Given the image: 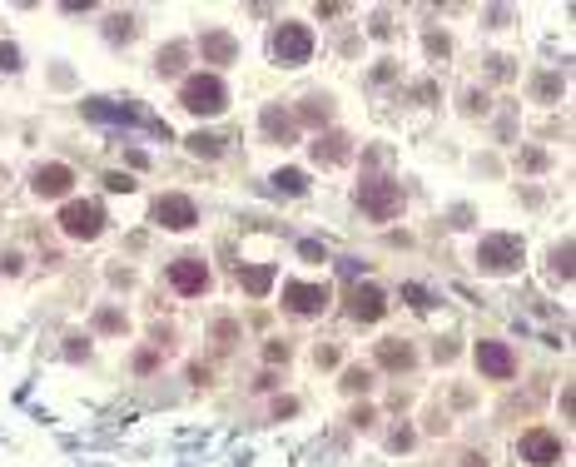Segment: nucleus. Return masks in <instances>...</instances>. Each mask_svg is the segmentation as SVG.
Here are the masks:
<instances>
[{
    "mask_svg": "<svg viewBox=\"0 0 576 467\" xmlns=\"http://www.w3.org/2000/svg\"><path fill=\"white\" fill-rule=\"evenodd\" d=\"M179 100H184L189 114H219L228 104V90H224L219 75H189L184 90H179Z\"/></svg>",
    "mask_w": 576,
    "mask_h": 467,
    "instance_id": "nucleus-1",
    "label": "nucleus"
},
{
    "mask_svg": "<svg viewBox=\"0 0 576 467\" xmlns=\"http://www.w3.org/2000/svg\"><path fill=\"white\" fill-rule=\"evenodd\" d=\"M358 204H363L378 224H388V219L402 209V184H392V180H363V184H358Z\"/></svg>",
    "mask_w": 576,
    "mask_h": 467,
    "instance_id": "nucleus-2",
    "label": "nucleus"
},
{
    "mask_svg": "<svg viewBox=\"0 0 576 467\" xmlns=\"http://www.w3.org/2000/svg\"><path fill=\"white\" fill-rule=\"evenodd\" d=\"M273 55H278L283 65H303L308 55H313V35H308V25L283 20V25L273 30Z\"/></svg>",
    "mask_w": 576,
    "mask_h": 467,
    "instance_id": "nucleus-3",
    "label": "nucleus"
},
{
    "mask_svg": "<svg viewBox=\"0 0 576 467\" xmlns=\"http://www.w3.org/2000/svg\"><path fill=\"white\" fill-rule=\"evenodd\" d=\"M477 259H482V269L507 273V269L522 264V239H512V234H487L482 249H477Z\"/></svg>",
    "mask_w": 576,
    "mask_h": 467,
    "instance_id": "nucleus-4",
    "label": "nucleus"
},
{
    "mask_svg": "<svg viewBox=\"0 0 576 467\" xmlns=\"http://www.w3.org/2000/svg\"><path fill=\"white\" fill-rule=\"evenodd\" d=\"M100 224H104L100 204L75 199V204H65V209H60V229L70 234V239H95V234H100Z\"/></svg>",
    "mask_w": 576,
    "mask_h": 467,
    "instance_id": "nucleus-5",
    "label": "nucleus"
},
{
    "mask_svg": "<svg viewBox=\"0 0 576 467\" xmlns=\"http://www.w3.org/2000/svg\"><path fill=\"white\" fill-rule=\"evenodd\" d=\"M154 219H159L164 229H194V224H199V209H194V199H184V194H164V199H154Z\"/></svg>",
    "mask_w": 576,
    "mask_h": 467,
    "instance_id": "nucleus-6",
    "label": "nucleus"
},
{
    "mask_svg": "<svg viewBox=\"0 0 576 467\" xmlns=\"http://www.w3.org/2000/svg\"><path fill=\"white\" fill-rule=\"evenodd\" d=\"M516 452H522V462H561V438L547 428H532V433H522Z\"/></svg>",
    "mask_w": 576,
    "mask_h": 467,
    "instance_id": "nucleus-7",
    "label": "nucleus"
},
{
    "mask_svg": "<svg viewBox=\"0 0 576 467\" xmlns=\"http://www.w3.org/2000/svg\"><path fill=\"white\" fill-rule=\"evenodd\" d=\"M283 304L294 313H318L328 304V283H283Z\"/></svg>",
    "mask_w": 576,
    "mask_h": 467,
    "instance_id": "nucleus-8",
    "label": "nucleus"
},
{
    "mask_svg": "<svg viewBox=\"0 0 576 467\" xmlns=\"http://www.w3.org/2000/svg\"><path fill=\"white\" fill-rule=\"evenodd\" d=\"M477 368L487 378H512L516 373V358H512L507 343H477Z\"/></svg>",
    "mask_w": 576,
    "mask_h": 467,
    "instance_id": "nucleus-9",
    "label": "nucleus"
},
{
    "mask_svg": "<svg viewBox=\"0 0 576 467\" xmlns=\"http://www.w3.org/2000/svg\"><path fill=\"white\" fill-rule=\"evenodd\" d=\"M169 283H174L179 294H204V288H209V269L199 259H179V264H169Z\"/></svg>",
    "mask_w": 576,
    "mask_h": 467,
    "instance_id": "nucleus-10",
    "label": "nucleus"
},
{
    "mask_svg": "<svg viewBox=\"0 0 576 467\" xmlns=\"http://www.w3.org/2000/svg\"><path fill=\"white\" fill-rule=\"evenodd\" d=\"M348 304H353V318H363V323H378V318L388 313L383 288H373V283H358L353 294H348Z\"/></svg>",
    "mask_w": 576,
    "mask_h": 467,
    "instance_id": "nucleus-11",
    "label": "nucleus"
},
{
    "mask_svg": "<svg viewBox=\"0 0 576 467\" xmlns=\"http://www.w3.org/2000/svg\"><path fill=\"white\" fill-rule=\"evenodd\" d=\"M70 184H75V174L65 164H40L35 169V194H45V199H60Z\"/></svg>",
    "mask_w": 576,
    "mask_h": 467,
    "instance_id": "nucleus-12",
    "label": "nucleus"
},
{
    "mask_svg": "<svg viewBox=\"0 0 576 467\" xmlns=\"http://www.w3.org/2000/svg\"><path fill=\"white\" fill-rule=\"evenodd\" d=\"M199 50H204L209 65H228V60L239 55V45H234V35H228V30H209V35L199 40Z\"/></svg>",
    "mask_w": 576,
    "mask_h": 467,
    "instance_id": "nucleus-13",
    "label": "nucleus"
},
{
    "mask_svg": "<svg viewBox=\"0 0 576 467\" xmlns=\"http://www.w3.org/2000/svg\"><path fill=\"white\" fill-rule=\"evenodd\" d=\"M378 363L392 368V373H402V368H413V348L397 343V338H388V343H378Z\"/></svg>",
    "mask_w": 576,
    "mask_h": 467,
    "instance_id": "nucleus-14",
    "label": "nucleus"
},
{
    "mask_svg": "<svg viewBox=\"0 0 576 467\" xmlns=\"http://www.w3.org/2000/svg\"><path fill=\"white\" fill-rule=\"evenodd\" d=\"M313 159H318V164H343V159H348V140H343V135L318 140V144H313Z\"/></svg>",
    "mask_w": 576,
    "mask_h": 467,
    "instance_id": "nucleus-15",
    "label": "nucleus"
},
{
    "mask_svg": "<svg viewBox=\"0 0 576 467\" xmlns=\"http://www.w3.org/2000/svg\"><path fill=\"white\" fill-rule=\"evenodd\" d=\"M239 278H244V288H249V294L259 299V294H268V283H273V269H268V264H259V269H244Z\"/></svg>",
    "mask_w": 576,
    "mask_h": 467,
    "instance_id": "nucleus-16",
    "label": "nucleus"
},
{
    "mask_svg": "<svg viewBox=\"0 0 576 467\" xmlns=\"http://www.w3.org/2000/svg\"><path fill=\"white\" fill-rule=\"evenodd\" d=\"M263 130H268L273 140H283V144L294 140V120H288V114H278V109H268V114H263Z\"/></svg>",
    "mask_w": 576,
    "mask_h": 467,
    "instance_id": "nucleus-17",
    "label": "nucleus"
},
{
    "mask_svg": "<svg viewBox=\"0 0 576 467\" xmlns=\"http://www.w3.org/2000/svg\"><path fill=\"white\" fill-rule=\"evenodd\" d=\"M273 184H278L283 194H303V189H308V180H303V169H278V174H273Z\"/></svg>",
    "mask_w": 576,
    "mask_h": 467,
    "instance_id": "nucleus-18",
    "label": "nucleus"
},
{
    "mask_svg": "<svg viewBox=\"0 0 576 467\" xmlns=\"http://www.w3.org/2000/svg\"><path fill=\"white\" fill-rule=\"evenodd\" d=\"M184 55H189L184 45H164V50H159V70H164V75H174V70H184Z\"/></svg>",
    "mask_w": 576,
    "mask_h": 467,
    "instance_id": "nucleus-19",
    "label": "nucleus"
},
{
    "mask_svg": "<svg viewBox=\"0 0 576 467\" xmlns=\"http://www.w3.org/2000/svg\"><path fill=\"white\" fill-rule=\"evenodd\" d=\"M343 388H348V393H368L373 388V373L368 368H348V373H343Z\"/></svg>",
    "mask_w": 576,
    "mask_h": 467,
    "instance_id": "nucleus-20",
    "label": "nucleus"
},
{
    "mask_svg": "<svg viewBox=\"0 0 576 467\" xmlns=\"http://www.w3.org/2000/svg\"><path fill=\"white\" fill-rule=\"evenodd\" d=\"M189 149H194V154H204V159H214V154H219L224 144H219L214 135H189Z\"/></svg>",
    "mask_w": 576,
    "mask_h": 467,
    "instance_id": "nucleus-21",
    "label": "nucleus"
},
{
    "mask_svg": "<svg viewBox=\"0 0 576 467\" xmlns=\"http://www.w3.org/2000/svg\"><path fill=\"white\" fill-rule=\"evenodd\" d=\"M104 189H109V194H130V189H135V180H130V174H109Z\"/></svg>",
    "mask_w": 576,
    "mask_h": 467,
    "instance_id": "nucleus-22",
    "label": "nucleus"
},
{
    "mask_svg": "<svg viewBox=\"0 0 576 467\" xmlns=\"http://www.w3.org/2000/svg\"><path fill=\"white\" fill-rule=\"evenodd\" d=\"M402 299H408L413 309H432V304H427V288H418V283H408V288H402Z\"/></svg>",
    "mask_w": 576,
    "mask_h": 467,
    "instance_id": "nucleus-23",
    "label": "nucleus"
},
{
    "mask_svg": "<svg viewBox=\"0 0 576 467\" xmlns=\"http://www.w3.org/2000/svg\"><path fill=\"white\" fill-rule=\"evenodd\" d=\"M303 120H313V125L328 120V100H308V104H303Z\"/></svg>",
    "mask_w": 576,
    "mask_h": 467,
    "instance_id": "nucleus-24",
    "label": "nucleus"
},
{
    "mask_svg": "<svg viewBox=\"0 0 576 467\" xmlns=\"http://www.w3.org/2000/svg\"><path fill=\"white\" fill-rule=\"evenodd\" d=\"M0 273H20V254H15V249L0 254Z\"/></svg>",
    "mask_w": 576,
    "mask_h": 467,
    "instance_id": "nucleus-25",
    "label": "nucleus"
},
{
    "mask_svg": "<svg viewBox=\"0 0 576 467\" xmlns=\"http://www.w3.org/2000/svg\"><path fill=\"white\" fill-rule=\"evenodd\" d=\"M0 65L15 70V65H20V50H15V45H0Z\"/></svg>",
    "mask_w": 576,
    "mask_h": 467,
    "instance_id": "nucleus-26",
    "label": "nucleus"
},
{
    "mask_svg": "<svg viewBox=\"0 0 576 467\" xmlns=\"http://www.w3.org/2000/svg\"><path fill=\"white\" fill-rule=\"evenodd\" d=\"M566 259H571V244H561V249H556V273H561V278L571 273V264H566Z\"/></svg>",
    "mask_w": 576,
    "mask_h": 467,
    "instance_id": "nucleus-27",
    "label": "nucleus"
},
{
    "mask_svg": "<svg viewBox=\"0 0 576 467\" xmlns=\"http://www.w3.org/2000/svg\"><path fill=\"white\" fill-rule=\"evenodd\" d=\"M100 328H125V318H120V313L109 309V313H100Z\"/></svg>",
    "mask_w": 576,
    "mask_h": 467,
    "instance_id": "nucleus-28",
    "label": "nucleus"
}]
</instances>
